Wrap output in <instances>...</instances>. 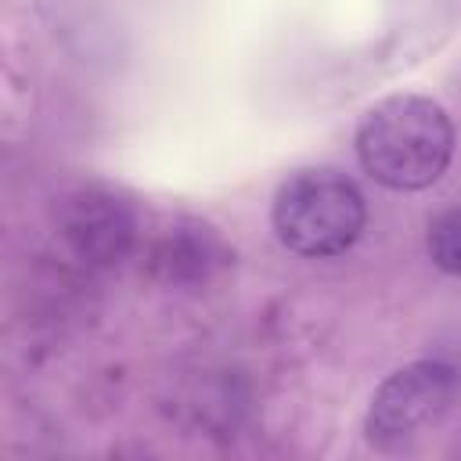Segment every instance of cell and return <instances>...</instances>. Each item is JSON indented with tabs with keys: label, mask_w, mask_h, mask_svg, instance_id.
I'll return each instance as SVG.
<instances>
[{
	"label": "cell",
	"mask_w": 461,
	"mask_h": 461,
	"mask_svg": "<svg viewBox=\"0 0 461 461\" xmlns=\"http://www.w3.org/2000/svg\"><path fill=\"white\" fill-rule=\"evenodd\" d=\"M364 173L389 191L432 187L454 158V122L425 94H393L371 104L357 126Z\"/></svg>",
	"instance_id": "obj_1"
},
{
	"label": "cell",
	"mask_w": 461,
	"mask_h": 461,
	"mask_svg": "<svg viewBox=\"0 0 461 461\" xmlns=\"http://www.w3.org/2000/svg\"><path fill=\"white\" fill-rule=\"evenodd\" d=\"M270 223L277 241L306 259H331L357 245L367 223L360 187L331 166H306L281 180Z\"/></svg>",
	"instance_id": "obj_2"
},
{
	"label": "cell",
	"mask_w": 461,
	"mask_h": 461,
	"mask_svg": "<svg viewBox=\"0 0 461 461\" xmlns=\"http://www.w3.org/2000/svg\"><path fill=\"white\" fill-rule=\"evenodd\" d=\"M457 396V371L447 360H414L393 371L371 396L367 443L378 450H400L436 429Z\"/></svg>",
	"instance_id": "obj_3"
},
{
	"label": "cell",
	"mask_w": 461,
	"mask_h": 461,
	"mask_svg": "<svg viewBox=\"0 0 461 461\" xmlns=\"http://www.w3.org/2000/svg\"><path fill=\"white\" fill-rule=\"evenodd\" d=\"M58 234L90 267H112L130 256L137 241V220L122 198L101 187H83L61 202Z\"/></svg>",
	"instance_id": "obj_4"
},
{
	"label": "cell",
	"mask_w": 461,
	"mask_h": 461,
	"mask_svg": "<svg viewBox=\"0 0 461 461\" xmlns=\"http://www.w3.org/2000/svg\"><path fill=\"white\" fill-rule=\"evenodd\" d=\"M220 241L209 234V227H176L166 238H158L155 252H151V267L158 277L187 285V281H202L209 274V267L220 259Z\"/></svg>",
	"instance_id": "obj_5"
},
{
	"label": "cell",
	"mask_w": 461,
	"mask_h": 461,
	"mask_svg": "<svg viewBox=\"0 0 461 461\" xmlns=\"http://www.w3.org/2000/svg\"><path fill=\"white\" fill-rule=\"evenodd\" d=\"M425 249H429V259L443 274L461 277V205L457 209H447L443 216L432 220L429 238H425Z\"/></svg>",
	"instance_id": "obj_6"
}]
</instances>
